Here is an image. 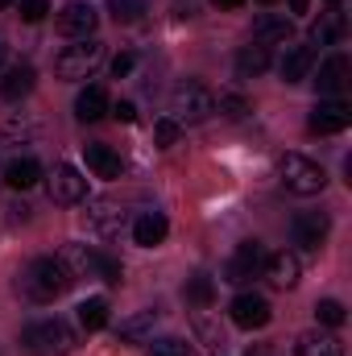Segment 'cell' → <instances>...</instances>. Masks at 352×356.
<instances>
[{
	"mask_svg": "<svg viewBox=\"0 0 352 356\" xmlns=\"http://www.w3.org/2000/svg\"><path fill=\"white\" fill-rule=\"evenodd\" d=\"M71 286H75V273L67 269L63 257H38V261H29L25 273H21V290H25L29 302H54Z\"/></svg>",
	"mask_w": 352,
	"mask_h": 356,
	"instance_id": "6da1fadb",
	"label": "cell"
},
{
	"mask_svg": "<svg viewBox=\"0 0 352 356\" xmlns=\"http://www.w3.org/2000/svg\"><path fill=\"white\" fill-rule=\"evenodd\" d=\"M21 344H25V353L29 356H71L75 353V332H71V323L67 319H38V323H29L25 327V336H21Z\"/></svg>",
	"mask_w": 352,
	"mask_h": 356,
	"instance_id": "7a4b0ae2",
	"label": "cell"
},
{
	"mask_svg": "<svg viewBox=\"0 0 352 356\" xmlns=\"http://www.w3.org/2000/svg\"><path fill=\"white\" fill-rule=\"evenodd\" d=\"M211 116H216V91L211 88L186 79V83H178L170 91V120L175 124H203Z\"/></svg>",
	"mask_w": 352,
	"mask_h": 356,
	"instance_id": "3957f363",
	"label": "cell"
},
{
	"mask_svg": "<svg viewBox=\"0 0 352 356\" xmlns=\"http://www.w3.org/2000/svg\"><path fill=\"white\" fill-rule=\"evenodd\" d=\"M63 261H67V269H71L75 277H99V282H108V286H120V282H125L120 261L108 257V253H99V249H88V245H67V249H63Z\"/></svg>",
	"mask_w": 352,
	"mask_h": 356,
	"instance_id": "277c9868",
	"label": "cell"
},
{
	"mask_svg": "<svg viewBox=\"0 0 352 356\" xmlns=\"http://www.w3.org/2000/svg\"><path fill=\"white\" fill-rule=\"evenodd\" d=\"M278 175H282V182H286V191H294V195H319V191L328 186L323 166L311 162V158H303V154H282Z\"/></svg>",
	"mask_w": 352,
	"mask_h": 356,
	"instance_id": "5b68a950",
	"label": "cell"
},
{
	"mask_svg": "<svg viewBox=\"0 0 352 356\" xmlns=\"http://www.w3.org/2000/svg\"><path fill=\"white\" fill-rule=\"evenodd\" d=\"M99 63H104V42L99 38H83V42L67 46L54 58V71H58V79H88Z\"/></svg>",
	"mask_w": 352,
	"mask_h": 356,
	"instance_id": "8992f818",
	"label": "cell"
},
{
	"mask_svg": "<svg viewBox=\"0 0 352 356\" xmlns=\"http://www.w3.org/2000/svg\"><path fill=\"white\" fill-rule=\"evenodd\" d=\"M265 245L262 241H245V245H237V253L228 257V266H224V282L228 286H249L253 277H262L265 269Z\"/></svg>",
	"mask_w": 352,
	"mask_h": 356,
	"instance_id": "52a82bcc",
	"label": "cell"
},
{
	"mask_svg": "<svg viewBox=\"0 0 352 356\" xmlns=\"http://www.w3.org/2000/svg\"><path fill=\"white\" fill-rule=\"evenodd\" d=\"M58 33L63 38H75V42H83V38H95V25H99V13L91 8L88 0H71V4H63V13H58Z\"/></svg>",
	"mask_w": 352,
	"mask_h": 356,
	"instance_id": "ba28073f",
	"label": "cell"
},
{
	"mask_svg": "<svg viewBox=\"0 0 352 356\" xmlns=\"http://www.w3.org/2000/svg\"><path fill=\"white\" fill-rule=\"evenodd\" d=\"M50 199H54V203H63V207L83 203V199H88V178L79 175L71 162H58V166H54V175H50Z\"/></svg>",
	"mask_w": 352,
	"mask_h": 356,
	"instance_id": "9c48e42d",
	"label": "cell"
},
{
	"mask_svg": "<svg viewBox=\"0 0 352 356\" xmlns=\"http://www.w3.org/2000/svg\"><path fill=\"white\" fill-rule=\"evenodd\" d=\"M328 228H332V220H328L323 211H298V216L290 220V236H294V245H303L307 253H315V249L328 241Z\"/></svg>",
	"mask_w": 352,
	"mask_h": 356,
	"instance_id": "30bf717a",
	"label": "cell"
},
{
	"mask_svg": "<svg viewBox=\"0 0 352 356\" xmlns=\"http://www.w3.org/2000/svg\"><path fill=\"white\" fill-rule=\"evenodd\" d=\"M311 133H344L352 124V108L344 99H319L315 108H311Z\"/></svg>",
	"mask_w": 352,
	"mask_h": 356,
	"instance_id": "8fae6325",
	"label": "cell"
},
{
	"mask_svg": "<svg viewBox=\"0 0 352 356\" xmlns=\"http://www.w3.org/2000/svg\"><path fill=\"white\" fill-rule=\"evenodd\" d=\"M269 315H273V311H269V302H265L262 294H237V298H232V323L245 327V332L265 327Z\"/></svg>",
	"mask_w": 352,
	"mask_h": 356,
	"instance_id": "7c38bea8",
	"label": "cell"
},
{
	"mask_svg": "<svg viewBox=\"0 0 352 356\" xmlns=\"http://www.w3.org/2000/svg\"><path fill=\"white\" fill-rule=\"evenodd\" d=\"M265 277L278 286V290H294L298 286V277H303V261H298V253H273V257H265Z\"/></svg>",
	"mask_w": 352,
	"mask_h": 356,
	"instance_id": "4fadbf2b",
	"label": "cell"
},
{
	"mask_svg": "<svg viewBox=\"0 0 352 356\" xmlns=\"http://www.w3.org/2000/svg\"><path fill=\"white\" fill-rule=\"evenodd\" d=\"M166 232H170V224H166V216H162V211H141V216L133 220V241H137L141 249L162 245V241H166Z\"/></svg>",
	"mask_w": 352,
	"mask_h": 356,
	"instance_id": "5bb4252c",
	"label": "cell"
},
{
	"mask_svg": "<svg viewBox=\"0 0 352 356\" xmlns=\"http://www.w3.org/2000/svg\"><path fill=\"white\" fill-rule=\"evenodd\" d=\"M83 158H88V170L95 178H108V182H112V178L125 175L120 154H116V149H108V145H99V141H95V145H83Z\"/></svg>",
	"mask_w": 352,
	"mask_h": 356,
	"instance_id": "9a60e30c",
	"label": "cell"
},
{
	"mask_svg": "<svg viewBox=\"0 0 352 356\" xmlns=\"http://www.w3.org/2000/svg\"><path fill=\"white\" fill-rule=\"evenodd\" d=\"M315 88H319V95H344V88H349V58H344V54H332V58L319 67Z\"/></svg>",
	"mask_w": 352,
	"mask_h": 356,
	"instance_id": "2e32d148",
	"label": "cell"
},
{
	"mask_svg": "<svg viewBox=\"0 0 352 356\" xmlns=\"http://www.w3.org/2000/svg\"><path fill=\"white\" fill-rule=\"evenodd\" d=\"M33 67L29 63H17V67H8L4 75H0V95L8 99V104H17V99H25L29 91H33Z\"/></svg>",
	"mask_w": 352,
	"mask_h": 356,
	"instance_id": "e0dca14e",
	"label": "cell"
},
{
	"mask_svg": "<svg viewBox=\"0 0 352 356\" xmlns=\"http://www.w3.org/2000/svg\"><path fill=\"white\" fill-rule=\"evenodd\" d=\"M311 67H315V46H290L278 71H282L286 83H303L311 75Z\"/></svg>",
	"mask_w": 352,
	"mask_h": 356,
	"instance_id": "ac0fdd59",
	"label": "cell"
},
{
	"mask_svg": "<svg viewBox=\"0 0 352 356\" xmlns=\"http://www.w3.org/2000/svg\"><path fill=\"white\" fill-rule=\"evenodd\" d=\"M294 356H344V344L332 332H307V336H298Z\"/></svg>",
	"mask_w": 352,
	"mask_h": 356,
	"instance_id": "d6986e66",
	"label": "cell"
},
{
	"mask_svg": "<svg viewBox=\"0 0 352 356\" xmlns=\"http://www.w3.org/2000/svg\"><path fill=\"white\" fill-rule=\"evenodd\" d=\"M88 220H91V228L99 232V236H116L120 228H125V207H116V203H91V211H88Z\"/></svg>",
	"mask_w": 352,
	"mask_h": 356,
	"instance_id": "ffe728a7",
	"label": "cell"
},
{
	"mask_svg": "<svg viewBox=\"0 0 352 356\" xmlns=\"http://www.w3.org/2000/svg\"><path fill=\"white\" fill-rule=\"evenodd\" d=\"M108 112V91L99 88V83H88V88L75 95V116L83 120V124H91V120H99Z\"/></svg>",
	"mask_w": 352,
	"mask_h": 356,
	"instance_id": "44dd1931",
	"label": "cell"
},
{
	"mask_svg": "<svg viewBox=\"0 0 352 356\" xmlns=\"http://www.w3.org/2000/svg\"><path fill=\"white\" fill-rule=\"evenodd\" d=\"M4 182H8L13 191H29V186L42 182V166H38L33 158H13V162L4 166Z\"/></svg>",
	"mask_w": 352,
	"mask_h": 356,
	"instance_id": "7402d4cb",
	"label": "cell"
},
{
	"mask_svg": "<svg viewBox=\"0 0 352 356\" xmlns=\"http://www.w3.org/2000/svg\"><path fill=\"white\" fill-rule=\"evenodd\" d=\"M154 323H158L154 311H137L133 319L120 323V344H150L154 340Z\"/></svg>",
	"mask_w": 352,
	"mask_h": 356,
	"instance_id": "603a6c76",
	"label": "cell"
},
{
	"mask_svg": "<svg viewBox=\"0 0 352 356\" xmlns=\"http://www.w3.org/2000/svg\"><path fill=\"white\" fill-rule=\"evenodd\" d=\"M340 33H344V13L340 8L319 13V21L311 25V46H332V42H340Z\"/></svg>",
	"mask_w": 352,
	"mask_h": 356,
	"instance_id": "cb8c5ba5",
	"label": "cell"
},
{
	"mask_svg": "<svg viewBox=\"0 0 352 356\" xmlns=\"http://www.w3.org/2000/svg\"><path fill=\"white\" fill-rule=\"evenodd\" d=\"M290 33H294V25L286 21V17H262L257 25H253V42L257 46H273V42H290Z\"/></svg>",
	"mask_w": 352,
	"mask_h": 356,
	"instance_id": "d4e9b609",
	"label": "cell"
},
{
	"mask_svg": "<svg viewBox=\"0 0 352 356\" xmlns=\"http://www.w3.org/2000/svg\"><path fill=\"white\" fill-rule=\"evenodd\" d=\"M265 71H269V50H265V46L253 42V46H245V50L237 54V75H241V79H257Z\"/></svg>",
	"mask_w": 352,
	"mask_h": 356,
	"instance_id": "484cf974",
	"label": "cell"
},
{
	"mask_svg": "<svg viewBox=\"0 0 352 356\" xmlns=\"http://www.w3.org/2000/svg\"><path fill=\"white\" fill-rule=\"evenodd\" d=\"M79 323H83V332H104L108 327V298L79 302Z\"/></svg>",
	"mask_w": 352,
	"mask_h": 356,
	"instance_id": "4316f807",
	"label": "cell"
},
{
	"mask_svg": "<svg viewBox=\"0 0 352 356\" xmlns=\"http://www.w3.org/2000/svg\"><path fill=\"white\" fill-rule=\"evenodd\" d=\"M186 302H195V307H203V311L216 302V286H211L207 273H195V277L186 282Z\"/></svg>",
	"mask_w": 352,
	"mask_h": 356,
	"instance_id": "83f0119b",
	"label": "cell"
},
{
	"mask_svg": "<svg viewBox=\"0 0 352 356\" xmlns=\"http://www.w3.org/2000/svg\"><path fill=\"white\" fill-rule=\"evenodd\" d=\"M108 13H112L116 25H133V21H141L145 0H108Z\"/></svg>",
	"mask_w": 352,
	"mask_h": 356,
	"instance_id": "f1b7e54d",
	"label": "cell"
},
{
	"mask_svg": "<svg viewBox=\"0 0 352 356\" xmlns=\"http://www.w3.org/2000/svg\"><path fill=\"white\" fill-rule=\"evenodd\" d=\"M315 319L323 323V327H344V302H336V298H323V302H315Z\"/></svg>",
	"mask_w": 352,
	"mask_h": 356,
	"instance_id": "f546056e",
	"label": "cell"
},
{
	"mask_svg": "<svg viewBox=\"0 0 352 356\" xmlns=\"http://www.w3.org/2000/svg\"><path fill=\"white\" fill-rule=\"evenodd\" d=\"M216 112H224V116L241 120V116L249 112V99H245V95H237V91H224V95H216Z\"/></svg>",
	"mask_w": 352,
	"mask_h": 356,
	"instance_id": "4dcf8cb0",
	"label": "cell"
},
{
	"mask_svg": "<svg viewBox=\"0 0 352 356\" xmlns=\"http://www.w3.org/2000/svg\"><path fill=\"white\" fill-rule=\"evenodd\" d=\"M145 356H191V348L175 340V336H166V340H150V353Z\"/></svg>",
	"mask_w": 352,
	"mask_h": 356,
	"instance_id": "1f68e13d",
	"label": "cell"
},
{
	"mask_svg": "<svg viewBox=\"0 0 352 356\" xmlns=\"http://www.w3.org/2000/svg\"><path fill=\"white\" fill-rule=\"evenodd\" d=\"M154 141H158L162 149H166V145H175V141H178V124L170 120V116H162V120L154 124Z\"/></svg>",
	"mask_w": 352,
	"mask_h": 356,
	"instance_id": "d6a6232c",
	"label": "cell"
},
{
	"mask_svg": "<svg viewBox=\"0 0 352 356\" xmlns=\"http://www.w3.org/2000/svg\"><path fill=\"white\" fill-rule=\"evenodd\" d=\"M46 13H50V0H21V17H25L29 25H38Z\"/></svg>",
	"mask_w": 352,
	"mask_h": 356,
	"instance_id": "836d02e7",
	"label": "cell"
},
{
	"mask_svg": "<svg viewBox=\"0 0 352 356\" xmlns=\"http://www.w3.org/2000/svg\"><path fill=\"white\" fill-rule=\"evenodd\" d=\"M133 67H137V58H133V54H116V58H112V75H116V79H129V75H133Z\"/></svg>",
	"mask_w": 352,
	"mask_h": 356,
	"instance_id": "e575fe53",
	"label": "cell"
},
{
	"mask_svg": "<svg viewBox=\"0 0 352 356\" xmlns=\"http://www.w3.org/2000/svg\"><path fill=\"white\" fill-rule=\"evenodd\" d=\"M112 112H116V120H125V124H133V120H137V108H133V99H120Z\"/></svg>",
	"mask_w": 352,
	"mask_h": 356,
	"instance_id": "d590c367",
	"label": "cell"
},
{
	"mask_svg": "<svg viewBox=\"0 0 352 356\" xmlns=\"http://www.w3.org/2000/svg\"><path fill=\"white\" fill-rule=\"evenodd\" d=\"M4 63H8V38L0 33V75H4Z\"/></svg>",
	"mask_w": 352,
	"mask_h": 356,
	"instance_id": "8d00e7d4",
	"label": "cell"
},
{
	"mask_svg": "<svg viewBox=\"0 0 352 356\" xmlns=\"http://www.w3.org/2000/svg\"><path fill=\"white\" fill-rule=\"evenodd\" d=\"M211 4H216V8H241L245 0H211Z\"/></svg>",
	"mask_w": 352,
	"mask_h": 356,
	"instance_id": "74e56055",
	"label": "cell"
},
{
	"mask_svg": "<svg viewBox=\"0 0 352 356\" xmlns=\"http://www.w3.org/2000/svg\"><path fill=\"white\" fill-rule=\"evenodd\" d=\"M290 8H294V13H307V8H311V0H290Z\"/></svg>",
	"mask_w": 352,
	"mask_h": 356,
	"instance_id": "f35d334b",
	"label": "cell"
},
{
	"mask_svg": "<svg viewBox=\"0 0 352 356\" xmlns=\"http://www.w3.org/2000/svg\"><path fill=\"white\" fill-rule=\"evenodd\" d=\"M8 4H17V0H0V8H8Z\"/></svg>",
	"mask_w": 352,
	"mask_h": 356,
	"instance_id": "ab89813d",
	"label": "cell"
},
{
	"mask_svg": "<svg viewBox=\"0 0 352 356\" xmlns=\"http://www.w3.org/2000/svg\"><path fill=\"white\" fill-rule=\"evenodd\" d=\"M332 8H340V0H332Z\"/></svg>",
	"mask_w": 352,
	"mask_h": 356,
	"instance_id": "60d3db41",
	"label": "cell"
},
{
	"mask_svg": "<svg viewBox=\"0 0 352 356\" xmlns=\"http://www.w3.org/2000/svg\"><path fill=\"white\" fill-rule=\"evenodd\" d=\"M262 4H278V0H262Z\"/></svg>",
	"mask_w": 352,
	"mask_h": 356,
	"instance_id": "b9f144b4",
	"label": "cell"
}]
</instances>
